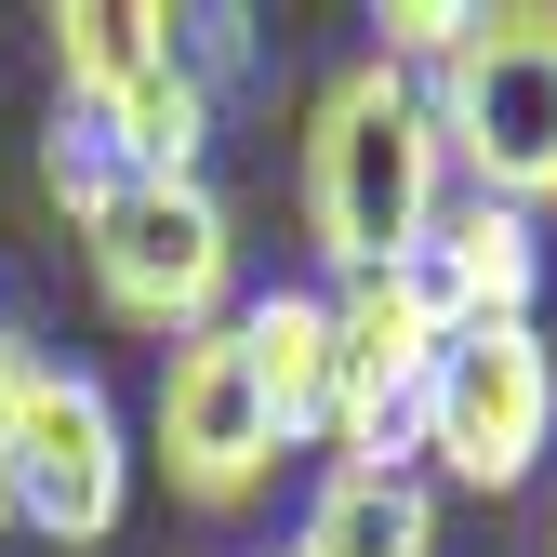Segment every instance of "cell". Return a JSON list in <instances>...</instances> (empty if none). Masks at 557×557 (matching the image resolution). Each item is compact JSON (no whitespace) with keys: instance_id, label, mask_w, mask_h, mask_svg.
Returning a JSON list of instances; mask_svg holds the SVG:
<instances>
[{"instance_id":"cell-11","label":"cell","mask_w":557,"mask_h":557,"mask_svg":"<svg viewBox=\"0 0 557 557\" xmlns=\"http://www.w3.org/2000/svg\"><path fill=\"white\" fill-rule=\"evenodd\" d=\"M293 557H438V492L411 465H332Z\"/></svg>"},{"instance_id":"cell-9","label":"cell","mask_w":557,"mask_h":557,"mask_svg":"<svg viewBox=\"0 0 557 557\" xmlns=\"http://www.w3.org/2000/svg\"><path fill=\"white\" fill-rule=\"evenodd\" d=\"M411 293H425L438 332H492V319H531L544 306V226L505 213V199H438V226L411 239Z\"/></svg>"},{"instance_id":"cell-8","label":"cell","mask_w":557,"mask_h":557,"mask_svg":"<svg viewBox=\"0 0 557 557\" xmlns=\"http://www.w3.org/2000/svg\"><path fill=\"white\" fill-rule=\"evenodd\" d=\"M438 319L425 293L385 265V278H345L332 293V465H398L425 438V385H438Z\"/></svg>"},{"instance_id":"cell-6","label":"cell","mask_w":557,"mask_h":557,"mask_svg":"<svg viewBox=\"0 0 557 557\" xmlns=\"http://www.w3.org/2000/svg\"><path fill=\"white\" fill-rule=\"evenodd\" d=\"M451 492H518V478L557 451V345L531 319H492V332H451L438 345V385H425V438Z\"/></svg>"},{"instance_id":"cell-3","label":"cell","mask_w":557,"mask_h":557,"mask_svg":"<svg viewBox=\"0 0 557 557\" xmlns=\"http://www.w3.org/2000/svg\"><path fill=\"white\" fill-rule=\"evenodd\" d=\"M81 252H94L107 319L160 332V345L213 332L226 293H239V213L199 173H133L120 199H94V213H81Z\"/></svg>"},{"instance_id":"cell-10","label":"cell","mask_w":557,"mask_h":557,"mask_svg":"<svg viewBox=\"0 0 557 557\" xmlns=\"http://www.w3.org/2000/svg\"><path fill=\"white\" fill-rule=\"evenodd\" d=\"M239 359L278 411V451L332 438V293H252L239 306Z\"/></svg>"},{"instance_id":"cell-1","label":"cell","mask_w":557,"mask_h":557,"mask_svg":"<svg viewBox=\"0 0 557 557\" xmlns=\"http://www.w3.org/2000/svg\"><path fill=\"white\" fill-rule=\"evenodd\" d=\"M451 160H438V107L425 81H398L385 53L332 66L306 107V239L332 252V278H385L411 265V239L438 226Z\"/></svg>"},{"instance_id":"cell-13","label":"cell","mask_w":557,"mask_h":557,"mask_svg":"<svg viewBox=\"0 0 557 557\" xmlns=\"http://www.w3.org/2000/svg\"><path fill=\"white\" fill-rule=\"evenodd\" d=\"M0 531H14V492H0Z\"/></svg>"},{"instance_id":"cell-4","label":"cell","mask_w":557,"mask_h":557,"mask_svg":"<svg viewBox=\"0 0 557 557\" xmlns=\"http://www.w3.org/2000/svg\"><path fill=\"white\" fill-rule=\"evenodd\" d=\"M53 66H66V107H94L133 173H199L213 94H199L160 0H53Z\"/></svg>"},{"instance_id":"cell-12","label":"cell","mask_w":557,"mask_h":557,"mask_svg":"<svg viewBox=\"0 0 557 557\" xmlns=\"http://www.w3.org/2000/svg\"><path fill=\"white\" fill-rule=\"evenodd\" d=\"M40 173H53V199H66V213H94V199H120V186H133V160L107 147V120H94V107H66V120H53Z\"/></svg>"},{"instance_id":"cell-2","label":"cell","mask_w":557,"mask_h":557,"mask_svg":"<svg viewBox=\"0 0 557 557\" xmlns=\"http://www.w3.org/2000/svg\"><path fill=\"white\" fill-rule=\"evenodd\" d=\"M425 107H438V160H465V199H505V213L557 199V14L544 0L478 14L425 81Z\"/></svg>"},{"instance_id":"cell-7","label":"cell","mask_w":557,"mask_h":557,"mask_svg":"<svg viewBox=\"0 0 557 557\" xmlns=\"http://www.w3.org/2000/svg\"><path fill=\"white\" fill-rule=\"evenodd\" d=\"M147 451H160V478H173L199 518H239L265 478H278V411H265V385H252V359H239V319L186 332L173 359H160Z\"/></svg>"},{"instance_id":"cell-5","label":"cell","mask_w":557,"mask_h":557,"mask_svg":"<svg viewBox=\"0 0 557 557\" xmlns=\"http://www.w3.org/2000/svg\"><path fill=\"white\" fill-rule=\"evenodd\" d=\"M0 492H14V531H40V544H107L133 518L120 398L66 359H27L14 398H0Z\"/></svg>"}]
</instances>
